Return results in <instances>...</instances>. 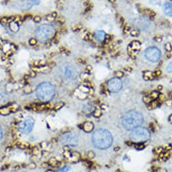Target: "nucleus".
<instances>
[{
  "label": "nucleus",
  "mask_w": 172,
  "mask_h": 172,
  "mask_svg": "<svg viewBox=\"0 0 172 172\" xmlns=\"http://www.w3.org/2000/svg\"><path fill=\"white\" fill-rule=\"evenodd\" d=\"M150 133L147 129L142 127L133 129L130 134L131 141L135 143H142L150 139Z\"/></svg>",
  "instance_id": "5"
},
{
  "label": "nucleus",
  "mask_w": 172,
  "mask_h": 172,
  "mask_svg": "<svg viewBox=\"0 0 172 172\" xmlns=\"http://www.w3.org/2000/svg\"><path fill=\"white\" fill-rule=\"evenodd\" d=\"M155 40L157 42H161L162 41V37H156L155 38Z\"/></svg>",
  "instance_id": "32"
},
{
  "label": "nucleus",
  "mask_w": 172,
  "mask_h": 172,
  "mask_svg": "<svg viewBox=\"0 0 172 172\" xmlns=\"http://www.w3.org/2000/svg\"><path fill=\"white\" fill-rule=\"evenodd\" d=\"M134 147L135 148L137 149V150H142V149L144 148L145 146H144V144H142V143H137L136 144H135Z\"/></svg>",
  "instance_id": "21"
},
{
  "label": "nucleus",
  "mask_w": 172,
  "mask_h": 172,
  "mask_svg": "<svg viewBox=\"0 0 172 172\" xmlns=\"http://www.w3.org/2000/svg\"><path fill=\"white\" fill-rule=\"evenodd\" d=\"M7 94L6 90L3 87H0V102H4L6 100Z\"/></svg>",
  "instance_id": "18"
},
{
  "label": "nucleus",
  "mask_w": 172,
  "mask_h": 172,
  "mask_svg": "<svg viewBox=\"0 0 172 172\" xmlns=\"http://www.w3.org/2000/svg\"><path fill=\"white\" fill-rule=\"evenodd\" d=\"M78 137L74 133H67L60 137V142L63 145L77 146L78 144Z\"/></svg>",
  "instance_id": "7"
},
{
  "label": "nucleus",
  "mask_w": 172,
  "mask_h": 172,
  "mask_svg": "<svg viewBox=\"0 0 172 172\" xmlns=\"http://www.w3.org/2000/svg\"><path fill=\"white\" fill-rule=\"evenodd\" d=\"M162 88H163V87H162L161 85H159V86H158V90H162Z\"/></svg>",
  "instance_id": "42"
},
{
  "label": "nucleus",
  "mask_w": 172,
  "mask_h": 172,
  "mask_svg": "<svg viewBox=\"0 0 172 172\" xmlns=\"http://www.w3.org/2000/svg\"><path fill=\"white\" fill-rule=\"evenodd\" d=\"M143 100H144V102L146 103V104H149V103H150L151 102H152V100H151L150 98H149L148 96H144L143 98Z\"/></svg>",
  "instance_id": "26"
},
{
  "label": "nucleus",
  "mask_w": 172,
  "mask_h": 172,
  "mask_svg": "<svg viewBox=\"0 0 172 172\" xmlns=\"http://www.w3.org/2000/svg\"><path fill=\"white\" fill-rule=\"evenodd\" d=\"M155 74V76H157V77L160 76L161 75V71H157Z\"/></svg>",
  "instance_id": "34"
},
{
  "label": "nucleus",
  "mask_w": 172,
  "mask_h": 172,
  "mask_svg": "<svg viewBox=\"0 0 172 172\" xmlns=\"http://www.w3.org/2000/svg\"><path fill=\"white\" fill-rule=\"evenodd\" d=\"M166 72L169 73H172V62L169 63L168 66L166 67Z\"/></svg>",
  "instance_id": "24"
},
{
  "label": "nucleus",
  "mask_w": 172,
  "mask_h": 172,
  "mask_svg": "<svg viewBox=\"0 0 172 172\" xmlns=\"http://www.w3.org/2000/svg\"><path fill=\"white\" fill-rule=\"evenodd\" d=\"M2 137H3V130H2L1 128L0 127V140L2 138Z\"/></svg>",
  "instance_id": "33"
},
{
  "label": "nucleus",
  "mask_w": 172,
  "mask_h": 172,
  "mask_svg": "<svg viewBox=\"0 0 172 172\" xmlns=\"http://www.w3.org/2000/svg\"><path fill=\"white\" fill-rule=\"evenodd\" d=\"M87 69L89 70V71H90V70H92V67L89 66V65H88V66H87Z\"/></svg>",
  "instance_id": "41"
},
{
  "label": "nucleus",
  "mask_w": 172,
  "mask_h": 172,
  "mask_svg": "<svg viewBox=\"0 0 172 172\" xmlns=\"http://www.w3.org/2000/svg\"><path fill=\"white\" fill-rule=\"evenodd\" d=\"M56 34L55 29L50 24H43L37 29L35 35L41 42H46L54 37Z\"/></svg>",
  "instance_id": "4"
},
{
  "label": "nucleus",
  "mask_w": 172,
  "mask_h": 172,
  "mask_svg": "<svg viewBox=\"0 0 172 172\" xmlns=\"http://www.w3.org/2000/svg\"><path fill=\"white\" fill-rule=\"evenodd\" d=\"M130 27L126 26V27H124V32H125V33H129V32H130Z\"/></svg>",
  "instance_id": "29"
},
{
  "label": "nucleus",
  "mask_w": 172,
  "mask_h": 172,
  "mask_svg": "<svg viewBox=\"0 0 172 172\" xmlns=\"http://www.w3.org/2000/svg\"><path fill=\"white\" fill-rule=\"evenodd\" d=\"M130 34H131V35L133 36V37H138V36L139 35L140 32H139V31H138V30H133L132 31V32L130 33Z\"/></svg>",
  "instance_id": "25"
},
{
  "label": "nucleus",
  "mask_w": 172,
  "mask_h": 172,
  "mask_svg": "<svg viewBox=\"0 0 172 172\" xmlns=\"http://www.w3.org/2000/svg\"><path fill=\"white\" fill-rule=\"evenodd\" d=\"M52 16L54 18V19H55V18H56L57 17V16H58V14H57V13H56V12H53L52 14H51Z\"/></svg>",
  "instance_id": "37"
},
{
  "label": "nucleus",
  "mask_w": 172,
  "mask_h": 172,
  "mask_svg": "<svg viewBox=\"0 0 172 172\" xmlns=\"http://www.w3.org/2000/svg\"><path fill=\"white\" fill-rule=\"evenodd\" d=\"M172 56V52H169V53H168L167 54V58H171Z\"/></svg>",
  "instance_id": "39"
},
{
  "label": "nucleus",
  "mask_w": 172,
  "mask_h": 172,
  "mask_svg": "<svg viewBox=\"0 0 172 172\" xmlns=\"http://www.w3.org/2000/svg\"><path fill=\"white\" fill-rule=\"evenodd\" d=\"M92 143L96 148L100 150L109 148L113 143L111 133L102 129L97 130L92 135Z\"/></svg>",
  "instance_id": "1"
},
{
  "label": "nucleus",
  "mask_w": 172,
  "mask_h": 172,
  "mask_svg": "<svg viewBox=\"0 0 172 172\" xmlns=\"http://www.w3.org/2000/svg\"><path fill=\"white\" fill-rule=\"evenodd\" d=\"M157 171L158 172H167V170H166V169H160Z\"/></svg>",
  "instance_id": "38"
},
{
  "label": "nucleus",
  "mask_w": 172,
  "mask_h": 172,
  "mask_svg": "<svg viewBox=\"0 0 172 172\" xmlns=\"http://www.w3.org/2000/svg\"><path fill=\"white\" fill-rule=\"evenodd\" d=\"M29 44L31 45V46H35L36 44H37V41L36 39H35V38H31V39H29Z\"/></svg>",
  "instance_id": "23"
},
{
  "label": "nucleus",
  "mask_w": 172,
  "mask_h": 172,
  "mask_svg": "<svg viewBox=\"0 0 172 172\" xmlns=\"http://www.w3.org/2000/svg\"><path fill=\"white\" fill-rule=\"evenodd\" d=\"M166 104H167V106H172V101L171 100H167Z\"/></svg>",
  "instance_id": "35"
},
{
  "label": "nucleus",
  "mask_w": 172,
  "mask_h": 172,
  "mask_svg": "<svg viewBox=\"0 0 172 172\" xmlns=\"http://www.w3.org/2000/svg\"><path fill=\"white\" fill-rule=\"evenodd\" d=\"M83 129L86 132H91L94 129V125L91 122H86L83 126Z\"/></svg>",
  "instance_id": "16"
},
{
  "label": "nucleus",
  "mask_w": 172,
  "mask_h": 172,
  "mask_svg": "<svg viewBox=\"0 0 172 172\" xmlns=\"http://www.w3.org/2000/svg\"><path fill=\"white\" fill-rule=\"evenodd\" d=\"M10 29H11V31H12L13 32H17L19 29V24H18V22L13 21L10 23Z\"/></svg>",
  "instance_id": "17"
},
{
  "label": "nucleus",
  "mask_w": 172,
  "mask_h": 172,
  "mask_svg": "<svg viewBox=\"0 0 172 172\" xmlns=\"http://www.w3.org/2000/svg\"><path fill=\"white\" fill-rule=\"evenodd\" d=\"M94 38L98 42H102L106 38V34L104 31H97L95 32Z\"/></svg>",
  "instance_id": "12"
},
{
  "label": "nucleus",
  "mask_w": 172,
  "mask_h": 172,
  "mask_svg": "<svg viewBox=\"0 0 172 172\" xmlns=\"http://www.w3.org/2000/svg\"><path fill=\"white\" fill-rule=\"evenodd\" d=\"M164 12L166 15L172 17V4L170 3H166L164 5Z\"/></svg>",
  "instance_id": "14"
},
{
  "label": "nucleus",
  "mask_w": 172,
  "mask_h": 172,
  "mask_svg": "<svg viewBox=\"0 0 172 172\" xmlns=\"http://www.w3.org/2000/svg\"><path fill=\"white\" fill-rule=\"evenodd\" d=\"M155 77H156L155 74L152 73V72H150V71H147L144 73V80L146 81L153 80Z\"/></svg>",
  "instance_id": "15"
},
{
  "label": "nucleus",
  "mask_w": 172,
  "mask_h": 172,
  "mask_svg": "<svg viewBox=\"0 0 172 172\" xmlns=\"http://www.w3.org/2000/svg\"><path fill=\"white\" fill-rule=\"evenodd\" d=\"M143 122V117L139 112L130 110L126 113L122 119V124L127 130H132L140 127Z\"/></svg>",
  "instance_id": "2"
},
{
  "label": "nucleus",
  "mask_w": 172,
  "mask_h": 172,
  "mask_svg": "<svg viewBox=\"0 0 172 172\" xmlns=\"http://www.w3.org/2000/svg\"><path fill=\"white\" fill-rule=\"evenodd\" d=\"M110 1H112V2H113V1H115V0H110Z\"/></svg>",
  "instance_id": "43"
},
{
  "label": "nucleus",
  "mask_w": 172,
  "mask_h": 172,
  "mask_svg": "<svg viewBox=\"0 0 172 172\" xmlns=\"http://www.w3.org/2000/svg\"><path fill=\"white\" fill-rule=\"evenodd\" d=\"M39 0H21V1H14L11 7L18 10L27 11L32 8L34 6L39 5Z\"/></svg>",
  "instance_id": "6"
},
{
  "label": "nucleus",
  "mask_w": 172,
  "mask_h": 172,
  "mask_svg": "<svg viewBox=\"0 0 172 172\" xmlns=\"http://www.w3.org/2000/svg\"><path fill=\"white\" fill-rule=\"evenodd\" d=\"M88 156H89L90 157H94V154L93 152H90L89 154H88Z\"/></svg>",
  "instance_id": "36"
},
{
  "label": "nucleus",
  "mask_w": 172,
  "mask_h": 172,
  "mask_svg": "<svg viewBox=\"0 0 172 172\" xmlns=\"http://www.w3.org/2000/svg\"><path fill=\"white\" fill-rule=\"evenodd\" d=\"M165 49H166V50L167 52H171L172 46H171V45L170 44V43H167V44H166V46H165Z\"/></svg>",
  "instance_id": "22"
},
{
  "label": "nucleus",
  "mask_w": 172,
  "mask_h": 172,
  "mask_svg": "<svg viewBox=\"0 0 172 172\" xmlns=\"http://www.w3.org/2000/svg\"><path fill=\"white\" fill-rule=\"evenodd\" d=\"M69 167H63L62 169H61L58 172H66V171H67L68 170H69Z\"/></svg>",
  "instance_id": "31"
},
{
  "label": "nucleus",
  "mask_w": 172,
  "mask_h": 172,
  "mask_svg": "<svg viewBox=\"0 0 172 172\" xmlns=\"http://www.w3.org/2000/svg\"><path fill=\"white\" fill-rule=\"evenodd\" d=\"M107 87L110 92H118L122 88V82L119 78H113L108 82Z\"/></svg>",
  "instance_id": "10"
},
{
  "label": "nucleus",
  "mask_w": 172,
  "mask_h": 172,
  "mask_svg": "<svg viewBox=\"0 0 172 172\" xmlns=\"http://www.w3.org/2000/svg\"><path fill=\"white\" fill-rule=\"evenodd\" d=\"M148 96L152 101L156 100L158 99V98H159V92H157V91H153L150 95H149Z\"/></svg>",
  "instance_id": "19"
},
{
  "label": "nucleus",
  "mask_w": 172,
  "mask_h": 172,
  "mask_svg": "<svg viewBox=\"0 0 172 172\" xmlns=\"http://www.w3.org/2000/svg\"><path fill=\"white\" fill-rule=\"evenodd\" d=\"M33 20L34 22H41V20H42V18H41L39 16H35L33 18Z\"/></svg>",
  "instance_id": "28"
},
{
  "label": "nucleus",
  "mask_w": 172,
  "mask_h": 172,
  "mask_svg": "<svg viewBox=\"0 0 172 172\" xmlns=\"http://www.w3.org/2000/svg\"><path fill=\"white\" fill-rule=\"evenodd\" d=\"M55 94V87L49 82L41 83L37 88L36 95L37 98L42 102L51 101Z\"/></svg>",
  "instance_id": "3"
},
{
  "label": "nucleus",
  "mask_w": 172,
  "mask_h": 172,
  "mask_svg": "<svg viewBox=\"0 0 172 172\" xmlns=\"http://www.w3.org/2000/svg\"><path fill=\"white\" fill-rule=\"evenodd\" d=\"M46 19L48 20V21H54V18L52 15H49V16H47Z\"/></svg>",
  "instance_id": "30"
},
{
  "label": "nucleus",
  "mask_w": 172,
  "mask_h": 172,
  "mask_svg": "<svg viewBox=\"0 0 172 172\" xmlns=\"http://www.w3.org/2000/svg\"><path fill=\"white\" fill-rule=\"evenodd\" d=\"M169 121L172 124V115H171L170 116H169Z\"/></svg>",
  "instance_id": "40"
},
{
  "label": "nucleus",
  "mask_w": 172,
  "mask_h": 172,
  "mask_svg": "<svg viewBox=\"0 0 172 172\" xmlns=\"http://www.w3.org/2000/svg\"><path fill=\"white\" fill-rule=\"evenodd\" d=\"M140 49V43L138 41H133L129 46V51L130 52H138Z\"/></svg>",
  "instance_id": "13"
},
{
  "label": "nucleus",
  "mask_w": 172,
  "mask_h": 172,
  "mask_svg": "<svg viewBox=\"0 0 172 172\" xmlns=\"http://www.w3.org/2000/svg\"><path fill=\"white\" fill-rule=\"evenodd\" d=\"M145 57L147 58V60L153 62H156L160 59L161 55V51L157 47H148L145 50Z\"/></svg>",
  "instance_id": "9"
},
{
  "label": "nucleus",
  "mask_w": 172,
  "mask_h": 172,
  "mask_svg": "<svg viewBox=\"0 0 172 172\" xmlns=\"http://www.w3.org/2000/svg\"><path fill=\"white\" fill-rule=\"evenodd\" d=\"M63 75L68 80H75L77 77L76 69L71 65H66L63 68Z\"/></svg>",
  "instance_id": "11"
},
{
  "label": "nucleus",
  "mask_w": 172,
  "mask_h": 172,
  "mask_svg": "<svg viewBox=\"0 0 172 172\" xmlns=\"http://www.w3.org/2000/svg\"><path fill=\"white\" fill-rule=\"evenodd\" d=\"M159 101L156 100H153L150 103H149L148 108V109H154V108H157V106H159Z\"/></svg>",
  "instance_id": "20"
},
{
  "label": "nucleus",
  "mask_w": 172,
  "mask_h": 172,
  "mask_svg": "<svg viewBox=\"0 0 172 172\" xmlns=\"http://www.w3.org/2000/svg\"><path fill=\"white\" fill-rule=\"evenodd\" d=\"M34 125H35L34 119L29 117L20 122L19 125V130L23 134H29L32 132Z\"/></svg>",
  "instance_id": "8"
},
{
  "label": "nucleus",
  "mask_w": 172,
  "mask_h": 172,
  "mask_svg": "<svg viewBox=\"0 0 172 172\" xmlns=\"http://www.w3.org/2000/svg\"><path fill=\"white\" fill-rule=\"evenodd\" d=\"M115 75H116V77L117 78H121L123 76V72H121V71H117L116 72V73H115Z\"/></svg>",
  "instance_id": "27"
}]
</instances>
